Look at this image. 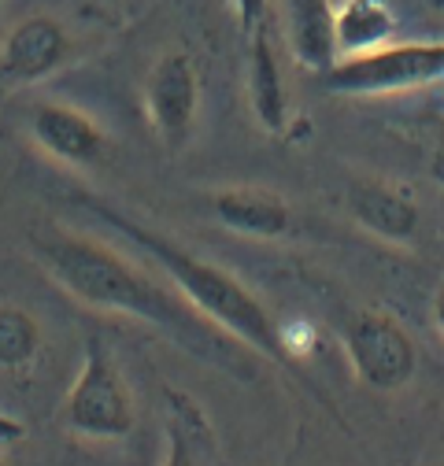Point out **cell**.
Instances as JSON below:
<instances>
[{"instance_id":"cell-1","label":"cell","mask_w":444,"mask_h":466,"mask_svg":"<svg viewBox=\"0 0 444 466\" xmlns=\"http://www.w3.org/2000/svg\"><path fill=\"white\" fill-rule=\"evenodd\" d=\"M30 256L75 304L104 315H126V319L148 322L163 329L175 344H182L186 352L222 370L252 378L248 352L234 333L211 322L178 289H166L163 281L134 267L116 248L67 229H37L30 233Z\"/></svg>"},{"instance_id":"cell-2","label":"cell","mask_w":444,"mask_h":466,"mask_svg":"<svg viewBox=\"0 0 444 466\" xmlns=\"http://www.w3.org/2000/svg\"><path fill=\"white\" fill-rule=\"evenodd\" d=\"M89 208L116 229L123 233V238L145 252L156 267H163V274L175 281V289L189 300L197 304L211 322H218L227 333H234L245 348H256V352H263L267 360L274 363H286L289 352H286V340H282V326H278L270 319V311L248 293V289L230 274V270H222L200 256H193L189 248L175 245L171 238H163V233L134 222L130 215L116 211V208H107L100 200H89Z\"/></svg>"},{"instance_id":"cell-3","label":"cell","mask_w":444,"mask_h":466,"mask_svg":"<svg viewBox=\"0 0 444 466\" xmlns=\"http://www.w3.org/2000/svg\"><path fill=\"white\" fill-rule=\"evenodd\" d=\"M444 82V41H385L333 60L322 86L345 96H385Z\"/></svg>"},{"instance_id":"cell-4","label":"cell","mask_w":444,"mask_h":466,"mask_svg":"<svg viewBox=\"0 0 444 466\" xmlns=\"http://www.w3.org/2000/svg\"><path fill=\"white\" fill-rule=\"evenodd\" d=\"M134 419H137L134 396H130V385L119 363L111 360L100 337H89L78 381L71 385L64 400V426L78 437L119 441L134 430Z\"/></svg>"},{"instance_id":"cell-5","label":"cell","mask_w":444,"mask_h":466,"mask_svg":"<svg viewBox=\"0 0 444 466\" xmlns=\"http://www.w3.org/2000/svg\"><path fill=\"white\" fill-rule=\"evenodd\" d=\"M345 352L356 378L381 392L408 385L415 374V344L408 329L381 311H363L345 326Z\"/></svg>"},{"instance_id":"cell-6","label":"cell","mask_w":444,"mask_h":466,"mask_svg":"<svg viewBox=\"0 0 444 466\" xmlns=\"http://www.w3.org/2000/svg\"><path fill=\"white\" fill-rule=\"evenodd\" d=\"M200 107V75L186 52H166L152 67L145 86V111L148 123L163 145L182 148L197 127Z\"/></svg>"},{"instance_id":"cell-7","label":"cell","mask_w":444,"mask_h":466,"mask_svg":"<svg viewBox=\"0 0 444 466\" xmlns=\"http://www.w3.org/2000/svg\"><path fill=\"white\" fill-rule=\"evenodd\" d=\"M71 56V37L52 15L23 19L0 45V78L8 86H34L56 75Z\"/></svg>"},{"instance_id":"cell-8","label":"cell","mask_w":444,"mask_h":466,"mask_svg":"<svg viewBox=\"0 0 444 466\" xmlns=\"http://www.w3.org/2000/svg\"><path fill=\"white\" fill-rule=\"evenodd\" d=\"M30 137L37 141L41 152L60 159L67 167H89L104 156L107 141L104 130L89 119L86 111L67 107V104H41L30 115Z\"/></svg>"},{"instance_id":"cell-9","label":"cell","mask_w":444,"mask_h":466,"mask_svg":"<svg viewBox=\"0 0 444 466\" xmlns=\"http://www.w3.org/2000/svg\"><path fill=\"white\" fill-rule=\"evenodd\" d=\"M248 100L267 134H282L289 123V89L282 75V60L270 41L267 19L248 30Z\"/></svg>"},{"instance_id":"cell-10","label":"cell","mask_w":444,"mask_h":466,"mask_svg":"<svg viewBox=\"0 0 444 466\" xmlns=\"http://www.w3.org/2000/svg\"><path fill=\"white\" fill-rule=\"evenodd\" d=\"M348 211L356 215V222L370 233H378L381 241L404 245L415 238L419 229V208L415 200L385 182H352L348 186Z\"/></svg>"},{"instance_id":"cell-11","label":"cell","mask_w":444,"mask_h":466,"mask_svg":"<svg viewBox=\"0 0 444 466\" xmlns=\"http://www.w3.org/2000/svg\"><path fill=\"white\" fill-rule=\"evenodd\" d=\"M163 426H166V462H215L218 444L197 396L163 385Z\"/></svg>"},{"instance_id":"cell-12","label":"cell","mask_w":444,"mask_h":466,"mask_svg":"<svg viewBox=\"0 0 444 466\" xmlns=\"http://www.w3.org/2000/svg\"><path fill=\"white\" fill-rule=\"evenodd\" d=\"M289 12V45L297 60L311 71H326L338 60V30H333L329 0H286Z\"/></svg>"},{"instance_id":"cell-13","label":"cell","mask_w":444,"mask_h":466,"mask_svg":"<svg viewBox=\"0 0 444 466\" xmlns=\"http://www.w3.org/2000/svg\"><path fill=\"white\" fill-rule=\"evenodd\" d=\"M211 208L222 226L245 233V238H282L293 222L289 208L263 189H222Z\"/></svg>"},{"instance_id":"cell-14","label":"cell","mask_w":444,"mask_h":466,"mask_svg":"<svg viewBox=\"0 0 444 466\" xmlns=\"http://www.w3.org/2000/svg\"><path fill=\"white\" fill-rule=\"evenodd\" d=\"M333 30H338V56H352L393 41L397 15L385 0H345L341 8H333Z\"/></svg>"},{"instance_id":"cell-15","label":"cell","mask_w":444,"mask_h":466,"mask_svg":"<svg viewBox=\"0 0 444 466\" xmlns=\"http://www.w3.org/2000/svg\"><path fill=\"white\" fill-rule=\"evenodd\" d=\"M41 348V326L30 311L0 304V370L26 367Z\"/></svg>"},{"instance_id":"cell-16","label":"cell","mask_w":444,"mask_h":466,"mask_svg":"<svg viewBox=\"0 0 444 466\" xmlns=\"http://www.w3.org/2000/svg\"><path fill=\"white\" fill-rule=\"evenodd\" d=\"M433 322H437V329L444 333V289L433 297Z\"/></svg>"},{"instance_id":"cell-17","label":"cell","mask_w":444,"mask_h":466,"mask_svg":"<svg viewBox=\"0 0 444 466\" xmlns=\"http://www.w3.org/2000/svg\"><path fill=\"white\" fill-rule=\"evenodd\" d=\"M437 170H440V178H444V156H440V163H437Z\"/></svg>"},{"instance_id":"cell-18","label":"cell","mask_w":444,"mask_h":466,"mask_svg":"<svg viewBox=\"0 0 444 466\" xmlns=\"http://www.w3.org/2000/svg\"><path fill=\"white\" fill-rule=\"evenodd\" d=\"M0 12H5V0H0Z\"/></svg>"}]
</instances>
